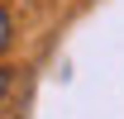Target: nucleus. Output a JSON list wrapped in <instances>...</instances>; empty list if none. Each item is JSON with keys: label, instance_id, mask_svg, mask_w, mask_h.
<instances>
[{"label": "nucleus", "instance_id": "nucleus-1", "mask_svg": "<svg viewBox=\"0 0 124 119\" xmlns=\"http://www.w3.org/2000/svg\"><path fill=\"white\" fill-rule=\"evenodd\" d=\"M10 43H15V24H10V15H5V5H0V57L10 52Z\"/></svg>", "mask_w": 124, "mask_h": 119}, {"label": "nucleus", "instance_id": "nucleus-2", "mask_svg": "<svg viewBox=\"0 0 124 119\" xmlns=\"http://www.w3.org/2000/svg\"><path fill=\"white\" fill-rule=\"evenodd\" d=\"M5 90H10V72H0V100H5Z\"/></svg>", "mask_w": 124, "mask_h": 119}]
</instances>
